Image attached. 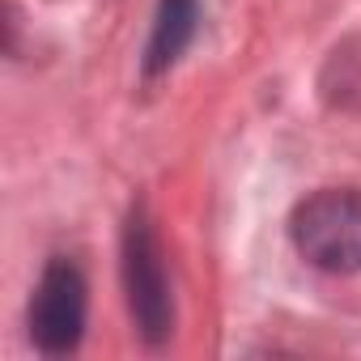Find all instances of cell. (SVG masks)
<instances>
[{
	"label": "cell",
	"mask_w": 361,
	"mask_h": 361,
	"mask_svg": "<svg viewBox=\"0 0 361 361\" xmlns=\"http://www.w3.org/2000/svg\"><path fill=\"white\" fill-rule=\"evenodd\" d=\"M90 323V281L73 255H51L26 302V336L39 357H73Z\"/></svg>",
	"instance_id": "cell-3"
},
{
	"label": "cell",
	"mask_w": 361,
	"mask_h": 361,
	"mask_svg": "<svg viewBox=\"0 0 361 361\" xmlns=\"http://www.w3.org/2000/svg\"><path fill=\"white\" fill-rule=\"evenodd\" d=\"M119 281H123L128 319L140 344L166 348L174 336V285H170L166 251H161V238L153 230L145 200H132L123 230H119Z\"/></svg>",
	"instance_id": "cell-1"
},
{
	"label": "cell",
	"mask_w": 361,
	"mask_h": 361,
	"mask_svg": "<svg viewBox=\"0 0 361 361\" xmlns=\"http://www.w3.org/2000/svg\"><path fill=\"white\" fill-rule=\"evenodd\" d=\"M196 35H200V0H157L149 43L140 56V77L153 81V77L170 73L183 60V51L196 43Z\"/></svg>",
	"instance_id": "cell-4"
},
{
	"label": "cell",
	"mask_w": 361,
	"mask_h": 361,
	"mask_svg": "<svg viewBox=\"0 0 361 361\" xmlns=\"http://www.w3.org/2000/svg\"><path fill=\"white\" fill-rule=\"evenodd\" d=\"M319 94L331 111L361 115V35H348L327 51L319 73Z\"/></svg>",
	"instance_id": "cell-5"
},
{
	"label": "cell",
	"mask_w": 361,
	"mask_h": 361,
	"mask_svg": "<svg viewBox=\"0 0 361 361\" xmlns=\"http://www.w3.org/2000/svg\"><path fill=\"white\" fill-rule=\"evenodd\" d=\"M289 243L327 276L361 272V188H319L302 196L289 213Z\"/></svg>",
	"instance_id": "cell-2"
}]
</instances>
